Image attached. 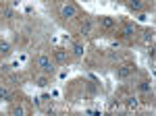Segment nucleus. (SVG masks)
<instances>
[{"instance_id": "1", "label": "nucleus", "mask_w": 156, "mask_h": 116, "mask_svg": "<svg viewBox=\"0 0 156 116\" xmlns=\"http://www.w3.org/2000/svg\"><path fill=\"white\" fill-rule=\"evenodd\" d=\"M37 67L42 69V73H44V75H52V73L56 70L54 62H52V60H50V58L46 56V54H42V56L37 58Z\"/></svg>"}, {"instance_id": "2", "label": "nucleus", "mask_w": 156, "mask_h": 116, "mask_svg": "<svg viewBox=\"0 0 156 116\" xmlns=\"http://www.w3.org/2000/svg\"><path fill=\"white\" fill-rule=\"evenodd\" d=\"M60 17L67 21V19H73V17H77V6L75 4H65L62 9H60Z\"/></svg>"}, {"instance_id": "3", "label": "nucleus", "mask_w": 156, "mask_h": 116, "mask_svg": "<svg viewBox=\"0 0 156 116\" xmlns=\"http://www.w3.org/2000/svg\"><path fill=\"white\" fill-rule=\"evenodd\" d=\"M133 73V64H123V67H117V79H127Z\"/></svg>"}, {"instance_id": "4", "label": "nucleus", "mask_w": 156, "mask_h": 116, "mask_svg": "<svg viewBox=\"0 0 156 116\" xmlns=\"http://www.w3.org/2000/svg\"><path fill=\"white\" fill-rule=\"evenodd\" d=\"M127 6L131 12H142L144 9V0H127Z\"/></svg>"}, {"instance_id": "5", "label": "nucleus", "mask_w": 156, "mask_h": 116, "mask_svg": "<svg viewBox=\"0 0 156 116\" xmlns=\"http://www.w3.org/2000/svg\"><path fill=\"white\" fill-rule=\"evenodd\" d=\"M98 23H100V27H104V29H112L115 27V19L112 17H100Z\"/></svg>"}, {"instance_id": "6", "label": "nucleus", "mask_w": 156, "mask_h": 116, "mask_svg": "<svg viewBox=\"0 0 156 116\" xmlns=\"http://www.w3.org/2000/svg\"><path fill=\"white\" fill-rule=\"evenodd\" d=\"M67 58H69V54H67L65 50H60V48H58V50H54V60H56L58 64H65Z\"/></svg>"}, {"instance_id": "7", "label": "nucleus", "mask_w": 156, "mask_h": 116, "mask_svg": "<svg viewBox=\"0 0 156 116\" xmlns=\"http://www.w3.org/2000/svg\"><path fill=\"white\" fill-rule=\"evenodd\" d=\"M133 33H135V27H133V25H123V29H121V37H127V39H129V37H133Z\"/></svg>"}, {"instance_id": "8", "label": "nucleus", "mask_w": 156, "mask_h": 116, "mask_svg": "<svg viewBox=\"0 0 156 116\" xmlns=\"http://www.w3.org/2000/svg\"><path fill=\"white\" fill-rule=\"evenodd\" d=\"M81 35H92V19H85L81 23Z\"/></svg>"}, {"instance_id": "9", "label": "nucleus", "mask_w": 156, "mask_h": 116, "mask_svg": "<svg viewBox=\"0 0 156 116\" xmlns=\"http://www.w3.org/2000/svg\"><path fill=\"white\" fill-rule=\"evenodd\" d=\"M125 106H127V110H135L140 102H137V97H125Z\"/></svg>"}, {"instance_id": "10", "label": "nucleus", "mask_w": 156, "mask_h": 116, "mask_svg": "<svg viewBox=\"0 0 156 116\" xmlns=\"http://www.w3.org/2000/svg\"><path fill=\"white\" fill-rule=\"evenodd\" d=\"M0 100H4V102H12V93L6 89V87H0Z\"/></svg>"}, {"instance_id": "11", "label": "nucleus", "mask_w": 156, "mask_h": 116, "mask_svg": "<svg viewBox=\"0 0 156 116\" xmlns=\"http://www.w3.org/2000/svg\"><path fill=\"white\" fill-rule=\"evenodd\" d=\"M137 89H140L142 93H150V91H152V85H150V81H140Z\"/></svg>"}, {"instance_id": "12", "label": "nucleus", "mask_w": 156, "mask_h": 116, "mask_svg": "<svg viewBox=\"0 0 156 116\" xmlns=\"http://www.w3.org/2000/svg\"><path fill=\"white\" fill-rule=\"evenodd\" d=\"M0 54H2V56L11 54V44H9V42H0Z\"/></svg>"}, {"instance_id": "13", "label": "nucleus", "mask_w": 156, "mask_h": 116, "mask_svg": "<svg viewBox=\"0 0 156 116\" xmlns=\"http://www.w3.org/2000/svg\"><path fill=\"white\" fill-rule=\"evenodd\" d=\"M142 37H144L146 44H152V42H154V31H152V29H148V31H144Z\"/></svg>"}, {"instance_id": "14", "label": "nucleus", "mask_w": 156, "mask_h": 116, "mask_svg": "<svg viewBox=\"0 0 156 116\" xmlns=\"http://www.w3.org/2000/svg\"><path fill=\"white\" fill-rule=\"evenodd\" d=\"M73 56H83V46L81 44H73Z\"/></svg>"}, {"instance_id": "15", "label": "nucleus", "mask_w": 156, "mask_h": 116, "mask_svg": "<svg viewBox=\"0 0 156 116\" xmlns=\"http://www.w3.org/2000/svg\"><path fill=\"white\" fill-rule=\"evenodd\" d=\"M11 112H12V114H15V116H23V114H25V110H23V108H21V106H15V108H12Z\"/></svg>"}, {"instance_id": "16", "label": "nucleus", "mask_w": 156, "mask_h": 116, "mask_svg": "<svg viewBox=\"0 0 156 116\" xmlns=\"http://www.w3.org/2000/svg\"><path fill=\"white\" fill-rule=\"evenodd\" d=\"M37 85H40V87H46V85H48L46 77H40V79H37Z\"/></svg>"}, {"instance_id": "17", "label": "nucleus", "mask_w": 156, "mask_h": 116, "mask_svg": "<svg viewBox=\"0 0 156 116\" xmlns=\"http://www.w3.org/2000/svg\"><path fill=\"white\" fill-rule=\"evenodd\" d=\"M4 19H12V11L11 9H4Z\"/></svg>"}, {"instance_id": "18", "label": "nucleus", "mask_w": 156, "mask_h": 116, "mask_svg": "<svg viewBox=\"0 0 156 116\" xmlns=\"http://www.w3.org/2000/svg\"><path fill=\"white\" fill-rule=\"evenodd\" d=\"M123 2H127V0H123Z\"/></svg>"}]
</instances>
